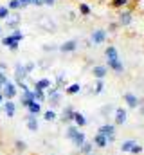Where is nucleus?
I'll list each match as a JSON object with an SVG mask.
<instances>
[{
    "mask_svg": "<svg viewBox=\"0 0 144 155\" xmlns=\"http://www.w3.org/2000/svg\"><path fill=\"white\" fill-rule=\"evenodd\" d=\"M105 58H106V67L110 71H113L115 74H123V72H124V63L121 61L115 45H106V49H105Z\"/></svg>",
    "mask_w": 144,
    "mask_h": 155,
    "instance_id": "obj_1",
    "label": "nucleus"
},
{
    "mask_svg": "<svg viewBox=\"0 0 144 155\" xmlns=\"http://www.w3.org/2000/svg\"><path fill=\"white\" fill-rule=\"evenodd\" d=\"M65 137L70 141L72 144L79 150L81 146H83V143L87 141V135H85V132L81 130V128H77L76 124H69L67 128H65Z\"/></svg>",
    "mask_w": 144,
    "mask_h": 155,
    "instance_id": "obj_2",
    "label": "nucleus"
},
{
    "mask_svg": "<svg viewBox=\"0 0 144 155\" xmlns=\"http://www.w3.org/2000/svg\"><path fill=\"white\" fill-rule=\"evenodd\" d=\"M45 94H47V101H49L51 108H56V107L61 105V99H63V90L61 88H58L56 85H52V87H49L45 90Z\"/></svg>",
    "mask_w": 144,
    "mask_h": 155,
    "instance_id": "obj_3",
    "label": "nucleus"
},
{
    "mask_svg": "<svg viewBox=\"0 0 144 155\" xmlns=\"http://www.w3.org/2000/svg\"><path fill=\"white\" fill-rule=\"evenodd\" d=\"M97 134H101V135H105V137H106L108 144H113V143H115L117 126H115L113 123H105V124H101V126L97 128Z\"/></svg>",
    "mask_w": 144,
    "mask_h": 155,
    "instance_id": "obj_4",
    "label": "nucleus"
},
{
    "mask_svg": "<svg viewBox=\"0 0 144 155\" xmlns=\"http://www.w3.org/2000/svg\"><path fill=\"white\" fill-rule=\"evenodd\" d=\"M133 13H132V9H123L119 15H117V24H119V27H132V24H133Z\"/></svg>",
    "mask_w": 144,
    "mask_h": 155,
    "instance_id": "obj_5",
    "label": "nucleus"
},
{
    "mask_svg": "<svg viewBox=\"0 0 144 155\" xmlns=\"http://www.w3.org/2000/svg\"><path fill=\"white\" fill-rule=\"evenodd\" d=\"M2 94H4V97L5 99H15L16 97V94H18V88H16V85H15V81H7V83H4L2 85Z\"/></svg>",
    "mask_w": 144,
    "mask_h": 155,
    "instance_id": "obj_6",
    "label": "nucleus"
},
{
    "mask_svg": "<svg viewBox=\"0 0 144 155\" xmlns=\"http://www.w3.org/2000/svg\"><path fill=\"white\" fill-rule=\"evenodd\" d=\"M123 99H124V103H126V107H128V108H139V107L144 103L142 99H141V97H137L133 92H124Z\"/></svg>",
    "mask_w": 144,
    "mask_h": 155,
    "instance_id": "obj_7",
    "label": "nucleus"
},
{
    "mask_svg": "<svg viewBox=\"0 0 144 155\" xmlns=\"http://www.w3.org/2000/svg\"><path fill=\"white\" fill-rule=\"evenodd\" d=\"M113 117H115V123H113V124H115V126H123V124L128 121V110H126L124 107H117Z\"/></svg>",
    "mask_w": 144,
    "mask_h": 155,
    "instance_id": "obj_8",
    "label": "nucleus"
},
{
    "mask_svg": "<svg viewBox=\"0 0 144 155\" xmlns=\"http://www.w3.org/2000/svg\"><path fill=\"white\" fill-rule=\"evenodd\" d=\"M90 41H92V45H101V43H105V41H106V31H105V29H96V31H92Z\"/></svg>",
    "mask_w": 144,
    "mask_h": 155,
    "instance_id": "obj_9",
    "label": "nucleus"
},
{
    "mask_svg": "<svg viewBox=\"0 0 144 155\" xmlns=\"http://www.w3.org/2000/svg\"><path fill=\"white\" fill-rule=\"evenodd\" d=\"M2 110H4L5 117L13 119V117H15V114H16V103H15L13 99H5V101L2 103Z\"/></svg>",
    "mask_w": 144,
    "mask_h": 155,
    "instance_id": "obj_10",
    "label": "nucleus"
},
{
    "mask_svg": "<svg viewBox=\"0 0 144 155\" xmlns=\"http://www.w3.org/2000/svg\"><path fill=\"white\" fill-rule=\"evenodd\" d=\"M2 45H4L5 49L13 51V52H16V51L20 49V41H18V40H15L11 35H7V36H4V38H2Z\"/></svg>",
    "mask_w": 144,
    "mask_h": 155,
    "instance_id": "obj_11",
    "label": "nucleus"
},
{
    "mask_svg": "<svg viewBox=\"0 0 144 155\" xmlns=\"http://www.w3.org/2000/svg\"><path fill=\"white\" fill-rule=\"evenodd\" d=\"M60 52H63V54H69V52H76L77 51V41L76 40H67V41H63L61 45H60V49H58Z\"/></svg>",
    "mask_w": 144,
    "mask_h": 155,
    "instance_id": "obj_12",
    "label": "nucleus"
},
{
    "mask_svg": "<svg viewBox=\"0 0 144 155\" xmlns=\"http://www.w3.org/2000/svg\"><path fill=\"white\" fill-rule=\"evenodd\" d=\"M25 126L34 134L38 132V128H40V123H38V116H33V114H25Z\"/></svg>",
    "mask_w": 144,
    "mask_h": 155,
    "instance_id": "obj_13",
    "label": "nucleus"
},
{
    "mask_svg": "<svg viewBox=\"0 0 144 155\" xmlns=\"http://www.w3.org/2000/svg\"><path fill=\"white\" fill-rule=\"evenodd\" d=\"M92 143H94V146L96 148H99V150H105V148H108V139L105 137V135H101V134H94V139H92Z\"/></svg>",
    "mask_w": 144,
    "mask_h": 155,
    "instance_id": "obj_14",
    "label": "nucleus"
},
{
    "mask_svg": "<svg viewBox=\"0 0 144 155\" xmlns=\"http://www.w3.org/2000/svg\"><path fill=\"white\" fill-rule=\"evenodd\" d=\"M74 114H76V110H74V107L72 105H67L65 108H63V112H61V123H72V119H74Z\"/></svg>",
    "mask_w": 144,
    "mask_h": 155,
    "instance_id": "obj_15",
    "label": "nucleus"
},
{
    "mask_svg": "<svg viewBox=\"0 0 144 155\" xmlns=\"http://www.w3.org/2000/svg\"><path fill=\"white\" fill-rule=\"evenodd\" d=\"M34 101V94H33V88L31 90H27V92H22V96H20V105L24 107V108H27L31 103Z\"/></svg>",
    "mask_w": 144,
    "mask_h": 155,
    "instance_id": "obj_16",
    "label": "nucleus"
},
{
    "mask_svg": "<svg viewBox=\"0 0 144 155\" xmlns=\"http://www.w3.org/2000/svg\"><path fill=\"white\" fill-rule=\"evenodd\" d=\"M72 123L77 126V128H85L87 124H88V119H87V116L83 114V112H77L76 110V114H74V119H72Z\"/></svg>",
    "mask_w": 144,
    "mask_h": 155,
    "instance_id": "obj_17",
    "label": "nucleus"
},
{
    "mask_svg": "<svg viewBox=\"0 0 144 155\" xmlns=\"http://www.w3.org/2000/svg\"><path fill=\"white\" fill-rule=\"evenodd\" d=\"M25 78H29V74H27L24 63L22 61H16L15 63V79H25Z\"/></svg>",
    "mask_w": 144,
    "mask_h": 155,
    "instance_id": "obj_18",
    "label": "nucleus"
},
{
    "mask_svg": "<svg viewBox=\"0 0 144 155\" xmlns=\"http://www.w3.org/2000/svg\"><path fill=\"white\" fill-rule=\"evenodd\" d=\"M92 74L96 79H105V76L108 74V67L106 65H94L92 67Z\"/></svg>",
    "mask_w": 144,
    "mask_h": 155,
    "instance_id": "obj_19",
    "label": "nucleus"
},
{
    "mask_svg": "<svg viewBox=\"0 0 144 155\" xmlns=\"http://www.w3.org/2000/svg\"><path fill=\"white\" fill-rule=\"evenodd\" d=\"M49 87H52V81L49 78H40L33 83V88H38V90H47Z\"/></svg>",
    "mask_w": 144,
    "mask_h": 155,
    "instance_id": "obj_20",
    "label": "nucleus"
},
{
    "mask_svg": "<svg viewBox=\"0 0 144 155\" xmlns=\"http://www.w3.org/2000/svg\"><path fill=\"white\" fill-rule=\"evenodd\" d=\"M83 90V87L79 85V83H70V85H67L65 88H63V94H67V96H76V94H79Z\"/></svg>",
    "mask_w": 144,
    "mask_h": 155,
    "instance_id": "obj_21",
    "label": "nucleus"
},
{
    "mask_svg": "<svg viewBox=\"0 0 144 155\" xmlns=\"http://www.w3.org/2000/svg\"><path fill=\"white\" fill-rule=\"evenodd\" d=\"M135 144H137L135 139H124V141L121 143V152H123V153H130V150H132Z\"/></svg>",
    "mask_w": 144,
    "mask_h": 155,
    "instance_id": "obj_22",
    "label": "nucleus"
},
{
    "mask_svg": "<svg viewBox=\"0 0 144 155\" xmlns=\"http://www.w3.org/2000/svg\"><path fill=\"white\" fill-rule=\"evenodd\" d=\"M94 148H96V146H94V143H92V141H85V143H83V146L79 148V153H81V155H92V153H94Z\"/></svg>",
    "mask_w": 144,
    "mask_h": 155,
    "instance_id": "obj_23",
    "label": "nucleus"
},
{
    "mask_svg": "<svg viewBox=\"0 0 144 155\" xmlns=\"http://www.w3.org/2000/svg\"><path fill=\"white\" fill-rule=\"evenodd\" d=\"M27 114H33V116H40L41 114V103H38V101H33L27 108Z\"/></svg>",
    "mask_w": 144,
    "mask_h": 155,
    "instance_id": "obj_24",
    "label": "nucleus"
},
{
    "mask_svg": "<svg viewBox=\"0 0 144 155\" xmlns=\"http://www.w3.org/2000/svg\"><path fill=\"white\" fill-rule=\"evenodd\" d=\"M33 94H34V101H38V103H47V94H45V90L33 88Z\"/></svg>",
    "mask_w": 144,
    "mask_h": 155,
    "instance_id": "obj_25",
    "label": "nucleus"
},
{
    "mask_svg": "<svg viewBox=\"0 0 144 155\" xmlns=\"http://www.w3.org/2000/svg\"><path fill=\"white\" fill-rule=\"evenodd\" d=\"M103 90H105V81L103 79H96V85L92 87V94L94 96H99Z\"/></svg>",
    "mask_w": 144,
    "mask_h": 155,
    "instance_id": "obj_26",
    "label": "nucleus"
},
{
    "mask_svg": "<svg viewBox=\"0 0 144 155\" xmlns=\"http://www.w3.org/2000/svg\"><path fill=\"white\" fill-rule=\"evenodd\" d=\"M130 2H132V0H112L110 5L115 7V9H126V7L130 5Z\"/></svg>",
    "mask_w": 144,
    "mask_h": 155,
    "instance_id": "obj_27",
    "label": "nucleus"
},
{
    "mask_svg": "<svg viewBox=\"0 0 144 155\" xmlns=\"http://www.w3.org/2000/svg\"><path fill=\"white\" fill-rule=\"evenodd\" d=\"M5 24H7V27L13 31V29H18V24H20V16H13L11 18V15H9V18L5 20Z\"/></svg>",
    "mask_w": 144,
    "mask_h": 155,
    "instance_id": "obj_28",
    "label": "nucleus"
},
{
    "mask_svg": "<svg viewBox=\"0 0 144 155\" xmlns=\"http://www.w3.org/2000/svg\"><path fill=\"white\" fill-rule=\"evenodd\" d=\"M43 119H45L47 123H54V121L58 119V114H56L52 108H51V110H45V112H43Z\"/></svg>",
    "mask_w": 144,
    "mask_h": 155,
    "instance_id": "obj_29",
    "label": "nucleus"
},
{
    "mask_svg": "<svg viewBox=\"0 0 144 155\" xmlns=\"http://www.w3.org/2000/svg\"><path fill=\"white\" fill-rule=\"evenodd\" d=\"M79 13H81L83 16H88V15L92 13V9H90V5H88L87 2H79Z\"/></svg>",
    "mask_w": 144,
    "mask_h": 155,
    "instance_id": "obj_30",
    "label": "nucleus"
},
{
    "mask_svg": "<svg viewBox=\"0 0 144 155\" xmlns=\"http://www.w3.org/2000/svg\"><path fill=\"white\" fill-rule=\"evenodd\" d=\"M15 150H16V152H20V153H24V152L27 150V143H25V141H22V139L15 141Z\"/></svg>",
    "mask_w": 144,
    "mask_h": 155,
    "instance_id": "obj_31",
    "label": "nucleus"
},
{
    "mask_svg": "<svg viewBox=\"0 0 144 155\" xmlns=\"http://www.w3.org/2000/svg\"><path fill=\"white\" fill-rule=\"evenodd\" d=\"M9 35H11L15 40H18V41H22V40L25 38V35H24V31H22V29H13Z\"/></svg>",
    "mask_w": 144,
    "mask_h": 155,
    "instance_id": "obj_32",
    "label": "nucleus"
},
{
    "mask_svg": "<svg viewBox=\"0 0 144 155\" xmlns=\"http://www.w3.org/2000/svg\"><path fill=\"white\" fill-rule=\"evenodd\" d=\"M7 9L9 11H18V9H22V5H20L18 0H9L7 2Z\"/></svg>",
    "mask_w": 144,
    "mask_h": 155,
    "instance_id": "obj_33",
    "label": "nucleus"
},
{
    "mask_svg": "<svg viewBox=\"0 0 144 155\" xmlns=\"http://www.w3.org/2000/svg\"><path fill=\"white\" fill-rule=\"evenodd\" d=\"M9 18V9L7 5H0V20H7Z\"/></svg>",
    "mask_w": 144,
    "mask_h": 155,
    "instance_id": "obj_34",
    "label": "nucleus"
},
{
    "mask_svg": "<svg viewBox=\"0 0 144 155\" xmlns=\"http://www.w3.org/2000/svg\"><path fill=\"white\" fill-rule=\"evenodd\" d=\"M24 67H25V71H27V74L31 76V74L34 72V69H36V63H34V61H27V63H24Z\"/></svg>",
    "mask_w": 144,
    "mask_h": 155,
    "instance_id": "obj_35",
    "label": "nucleus"
},
{
    "mask_svg": "<svg viewBox=\"0 0 144 155\" xmlns=\"http://www.w3.org/2000/svg\"><path fill=\"white\" fill-rule=\"evenodd\" d=\"M58 49H60V45H54V43L43 45V51H45V52H54V51H58Z\"/></svg>",
    "mask_w": 144,
    "mask_h": 155,
    "instance_id": "obj_36",
    "label": "nucleus"
},
{
    "mask_svg": "<svg viewBox=\"0 0 144 155\" xmlns=\"http://www.w3.org/2000/svg\"><path fill=\"white\" fill-rule=\"evenodd\" d=\"M142 152H144V148L141 146V144H139V143H137V144H135V146L130 150V153H132V155H141Z\"/></svg>",
    "mask_w": 144,
    "mask_h": 155,
    "instance_id": "obj_37",
    "label": "nucleus"
},
{
    "mask_svg": "<svg viewBox=\"0 0 144 155\" xmlns=\"http://www.w3.org/2000/svg\"><path fill=\"white\" fill-rule=\"evenodd\" d=\"M7 81H9V78H7V74H5L4 71H0V83L4 85V83H7Z\"/></svg>",
    "mask_w": 144,
    "mask_h": 155,
    "instance_id": "obj_38",
    "label": "nucleus"
},
{
    "mask_svg": "<svg viewBox=\"0 0 144 155\" xmlns=\"http://www.w3.org/2000/svg\"><path fill=\"white\" fill-rule=\"evenodd\" d=\"M117 27H119V24H117V22H112V24L108 25V31H110V33H115Z\"/></svg>",
    "mask_w": 144,
    "mask_h": 155,
    "instance_id": "obj_39",
    "label": "nucleus"
},
{
    "mask_svg": "<svg viewBox=\"0 0 144 155\" xmlns=\"http://www.w3.org/2000/svg\"><path fill=\"white\" fill-rule=\"evenodd\" d=\"M110 110H112V105H106V107H103V108H101V114H103V116H108V114H110Z\"/></svg>",
    "mask_w": 144,
    "mask_h": 155,
    "instance_id": "obj_40",
    "label": "nucleus"
},
{
    "mask_svg": "<svg viewBox=\"0 0 144 155\" xmlns=\"http://www.w3.org/2000/svg\"><path fill=\"white\" fill-rule=\"evenodd\" d=\"M31 4L36 5V7H41V5H43V0H31Z\"/></svg>",
    "mask_w": 144,
    "mask_h": 155,
    "instance_id": "obj_41",
    "label": "nucleus"
},
{
    "mask_svg": "<svg viewBox=\"0 0 144 155\" xmlns=\"http://www.w3.org/2000/svg\"><path fill=\"white\" fill-rule=\"evenodd\" d=\"M20 2V5L22 7H27V5H31V0H18Z\"/></svg>",
    "mask_w": 144,
    "mask_h": 155,
    "instance_id": "obj_42",
    "label": "nucleus"
},
{
    "mask_svg": "<svg viewBox=\"0 0 144 155\" xmlns=\"http://www.w3.org/2000/svg\"><path fill=\"white\" fill-rule=\"evenodd\" d=\"M139 114H141V116H144V103L139 107Z\"/></svg>",
    "mask_w": 144,
    "mask_h": 155,
    "instance_id": "obj_43",
    "label": "nucleus"
},
{
    "mask_svg": "<svg viewBox=\"0 0 144 155\" xmlns=\"http://www.w3.org/2000/svg\"><path fill=\"white\" fill-rule=\"evenodd\" d=\"M5 69H7V65H5V63H0V71H4V72H5Z\"/></svg>",
    "mask_w": 144,
    "mask_h": 155,
    "instance_id": "obj_44",
    "label": "nucleus"
},
{
    "mask_svg": "<svg viewBox=\"0 0 144 155\" xmlns=\"http://www.w3.org/2000/svg\"><path fill=\"white\" fill-rule=\"evenodd\" d=\"M4 101H5V97H4V94H2V92H0V105H2V103H4Z\"/></svg>",
    "mask_w": 144,
    "mask_h": 155,
    "instance_id": "obj_45",
    "label": "nucleus"
},
{
    "mask_svg": "<svg viewBox=\"0 0 144 155\" xmlns=\"http://www.w3.org/2000/svg\"><path fill=\"white\" fill-rule=\"evenodd\" d=\"M0 112H4V110H2V105H0Z\"/></svg>",
    "mask_w": 144,
    "mask_h": 155,
    "instance_id": "obj_46",
    "label": "nucleus"
},
{
    "mask_svg": "<svg viewBox=\"0 0 144 155\" xmlns=\"http://www.w3.org/2000/svg\"><path fill=\"white\" fill-rule=\"evenodd\" d=\"M0 92H2V83H0Z\"/></svg>",
    "mask_w": 144,
    "mask_h": 155,
    "instance_id": "obj_47",
    "label": "nucleus"
},
{
    "mask_svg": "<svg viewBox=\"0 0 144 155\" xmlns=\"http://www.w3.org/2000/svg\"><path fill=\"white\" fill-rule=\"evenodd\" d=\"M77 2H83V0H77Z\"/></svg>",
    "mask_w": 144,
    "mask_h": 155,
    "instance_id": "obj_48",
    "label": "nucleus"
},
{
    "mask_svg": "<svg viewBox=\"0 0 144 155\" xmlns=\"http://www.w3.org/2000/svg\"><path fill=\"white\" fill-rule=\"evenodd\" d=\"M0 35H2V29H0Z\"/></svg>",
    "mask_w": 144,
    "mask_h": 155,
    "instance_id": "obj_49",
    "label": "nucleus"
},
{
    "mask_svg": "<svg viewBox=\"0 0 144 155\" xmlns=\"http://www.w3.org/2000/svg\"><path fill=\"white\" fill-rule=\"evenodd\" d=\"M20 155H24V153H20Z\"/></svg>",
    "mask_w": 144,
    "mask_h": 155,
    "instance_id": "obj_50",
    "label": "nucleus"
},
{
    "mask_svg": "<svg viewBox=\"0 0 144 155\" xmlns=\"http://www.w3.org/2000/svg\"><path fill=\"white\" fill-rule=\"evenodd\" d=\"M92 155H94V153H92Z\"/></svg>",
    "mask_w": 144,
    "mask_h": 155,
    "instance_id": "obj_51",
    "label": "nucleus"
}]
</instances>
